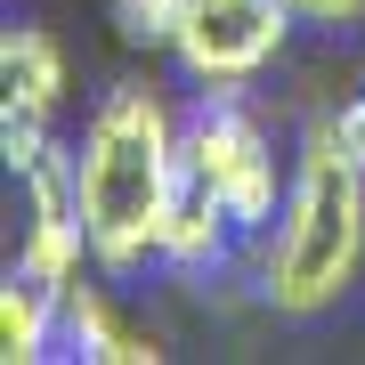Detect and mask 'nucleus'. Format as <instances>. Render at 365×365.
Instances as JSON below:
<instances>
[{
  "mask_svg": "<svg viewBox=\"0 0 365 365\" xmlns=\"http://www.w3.org/2000/svg\"><path fill=\"white\" fill-rule=\"evenodd\" d=\"M179 179V114L146 90L122 81L90 106L73 146V195L81 227H90V260L106 276H138L163 268V203Z\"/></svg>",
  "mask_w": 365,
  "mask_h": 365,
  "instance_id": "nucleus-1",
  "label": "nucleus"
},
{
  "mask_svg": "<svg viewBox=\"0 0 365 365\" xmlns=\"http://www.w3.org/2000/svg\"><path fill=\"white\" fill-rule=\"evenodd\" d=\"M365 268V170L325 130L292 163V195L260 244V300L276 317H325Z\"/></svg>",
  "mask_w": 365,
  "mask_h": 365,
  "instance_id": "nucleus-2",
  "label": "nucleus"
},
{
  "mask_svg": "<svg viewBox=\"0 0 365 365\" xmlns=\"http://www.w3.org/2000/svg\"><path fill=\"white\" fill-rule=\"evenodd\" d=\"M179 155H187V170H203V179L220 187V203L235 211L244 235L276 227V211H284V195H292V170H284V155H276V138L244 114L235 90H203L179 114Z\"/></svg>",
  "mask_w": 365,
  "mask_h": 365,
  "instance_id": "nucleus-3",
  "label": "nucleus"
},
{
  "mask_svg": "<svg viewBox=\"0 0 365 365\" xmlns=\"http://www.w3.org/2000/svg\"><path fill=\"white\" fill-rule=\"evenodd\" d=\"M284 33H292L284 0H179L163 49L195 90H244L252 73L284 57Z\"/></svg>",
  "mask_w": 365,
  "mask_h": 365,
  "instance_id": "nucleus-4",
  "label": "nucleus"
},
{
  "mask_svg": "<svg viewBox=\"0 0 365 365\" xmlns=\"http://www.w3.org/2000/svg\"><path fill=\"white\" fill-rule=\"evenodd\" d=\"M235 211L220 203V187L203 179V170H187L179 155V179H170V203H163V268H179V276H203V268H220L227 252H235Z\"/></svg>",
  "mask_w": 365,
  "mask_h": 365,
  "instance_id": "nucleus-5",
  "label": "nucleus"
},
{
  "mask_svg": "<svg viewBox=\"0 0 365 365\" xmlns=\"http://www.w3.org/2000/svg\"><path fill=\"white\" fill-rule=\"evenodd\" d=\"M66 292L41 284V276L9 268V284H0V357L9 365H41L49 349H66Z\"/></svg>",
  "mask_w": 365,
  "mask_h": 365,
  "instance_id": "nucleus-6",
  "label": "nucleus"
},
{
  "mask_svg": "<svg viewBox=\"0 0 365 365\" xmlns=\"http://www.w3.org/2000/svg\"><path fill=\"white\" fill-rule=\"evenodd\" d=\"M0 90L25 114H57V98H66V49H57V33H41V25L0 33Z\"/></svg>",
  "mask_w": 365,
  "mask_h": 365,
  "instance_id": "nucleus-7",
  "label": "nucleus"
},
{
  "mask_svg": "<svg viewBox=\"0 0 365 365\" xmlns=\"http://www.w3.org/2000/svg\"><path fill=\"white\" fill-rule=\"evenodd\" d=\"M57 333H66L73 357H98V365H155L163 357L146 333H130L114 309H106L98 284H66V325H57Z\"/></svg>",
  "mask_w": 365,
  "mask_h": 365,
  "instance_id": "nucleus-8",
  "label": "nucleus"
},
{
  "mask_svg": "<svg viewBox=\"0 0 365 365\" xmlns=\"http://www.w3.org/2000/svg\"><path fill=\"white\" fill-rule=\"evenodd\" d=\"M170 16H179V0H114L122 41H170Z\"/></svg>",
  "mask_w": 365,
  "mask_h": 365,
  "instance_id": "nucleus-9",
  "label": "nucleus"
},
{
  "mask_svg": "<svg viewBox=\"0 0 365 365\" xmlns=\"http://www.w3.org/2000/svg\"><path fill=\"white\" fill-rule=\"evenodd\" d=\"M317 130H325V138L341 146V155H349V163L365 170V90H357L349 106H341V114H325V122H317Z\"/></svg>",
  "mask_w": 365,
  "mask_h": 365,
  "instance_id": "nucleus-10",
  "label": "nucleus"
},
{
  "mask_svg": "<svg viewBox=\"0 0 365 365\" xmlns=\"http://www.w3.org/2000/svg\"><path fill=\"white\" fill-rule=\"evenodd\" d=\"M284 9L309 25H365V0H284Z\"/></svg>",
  "mask_w": 365,
  "mask_h": 365,
  "instance_id": "nucleus-11",
  "label": "nucleus"
}]
</instances>
